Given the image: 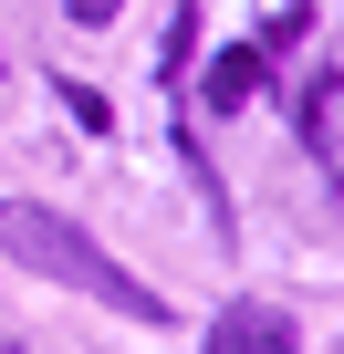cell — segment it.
<instances>
[{
    "label": "cell",
    "mask_w": 344,
    "mask_h": 354,
    "mask_svg": "<svg viewBox=\"0 0 344 354\" xmlns=\"http://www.w3.org/2000/svg\"><path fill=\"white\" fill-rule=\"evenodd\" d=\"M0 250H11V271H42L53 292H94V302H115L125 323H156L167 302L94 240V230H73L63 209H42V198H0Z\"/></svg>",
    "instance_id": "obj_1"
},
{
    "label": "cell",
    "mask_w": 344,
    "mask_h": 354,
    "mask_svg": "<svg viewBox=\"0 0 344 354\" xmlns=\"http://www.w3.org/2000/svg\"><path fill=\"white\" fill-rule=\"evenodd\" d=\"M292 125H302V156L323 177H344V73H313L302 104H292Z\"/></svg>",
    "instance_id": "obj_2"
},
{
    "label": "cell",
    "mask_w": 344,
    "mask_h": 354,
    "mask_svg": "<svg viewBox=\"0 0 344 354\" xmlns=\"http://www.w3.org/2000/svg\"><path fill=\"white\" fill-rule=\"evenodd\" d=\"M251 94H271V42H230L209 63V84H199L209 115H251Z\"/></svg>",
    "instance_id": "obj_3"
},
{
    "label": "cell",
    "mask_w": 344,
    "mask_h": 354,
    "mask_svg": "<svg viewBox=\"0 0 344 354\" xmlns=\"http://www.w3.org/2000/svg\"><path fill=\"white\" fill-rule=\"evenodd\" d=\"M209 354H292V313H271V302H230V313L209 323Z\"/></svg>",
    "instance_id": "obj_4"
},
{
    "label": "cell",
    "mask_w": 344,
    "mask_h": 354,
    "mask_svg": "<svg viewBox=\"0 0 344 354\" xmlns=\"http://www.w3.org/2000/svg\"><path fill=\"white\" fill-rule=\"evenodd\" d=\"M125 11V0H73V21H115Z\"/></svg>",
    "instance_id": "obj_5"
}]
</instances>
